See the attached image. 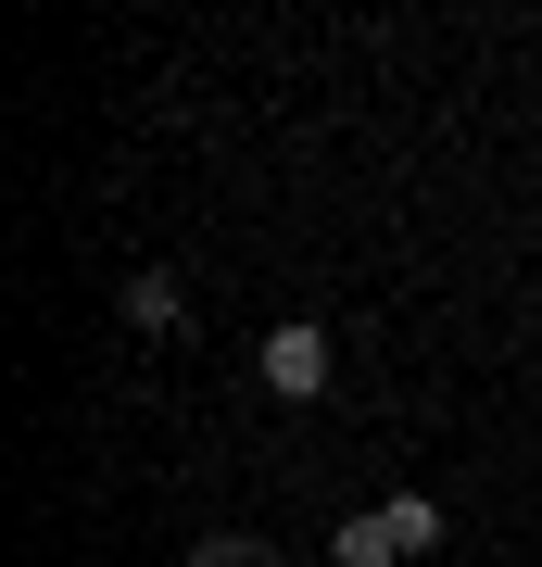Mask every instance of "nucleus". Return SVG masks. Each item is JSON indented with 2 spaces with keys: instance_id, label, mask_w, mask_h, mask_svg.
<instances>
[{
  "instance_id": "obj_1",
  "label": "nucleus",
  "mask_w": 542,
  "mask_h": 567,
  "mask_svg": "<svg viewBox=\"0 0 542 567\" xmlns=\"http://www.w3.org/2000/svg\"><path fill=\"white\" fill-rule=\"evenodd\" d=\"M253 365H265V391H278V404H328V365H341V353H328V328H316V316H278Z\"/></svg>"
},
{
  "instance_id": "obj_2",
  "label": "nucleus",
  "mask_w": 542,
  "mask_h": 567,
  "mask_svg": "<svg viewBox=\"0 0 542 567\" xmlns=\"http://www.w3.org/2000/svg\"><path fill=\"white\" fill-rule=\"evenodd\" d=\"M126 328H140V341H190V290H177V265H140V278H126Z\"/></svg>"
},
{
  "instance_id": "obj_3",
  "label": "nucleus",
  "mask_w": 542,
  "mask_h": 567,
  "mask_svg": "<svg viewBox=\"0 0 542 567\" xmlns=\"http://www.w3.org/2000/svg\"><path fill=\"white\" fill-rule=\"evenodd\" d=\"M341 567H417L403 555V529H391V505H366V517H341V543H328Z\"/></svg>"
},
{
  "instance_id": "obj_4",
  "label": "nucleus",
  "mask_w": 542,
  "mask_h": 567,
  "mask_svg": "<svg viewBox=\"0 0 542 567\" xmlns=\"http://www.w3.org/2000/svg\"><path fill=\"white\" fill-rule=\"evenodd\" d=\"M391 529H403V555H442V505L429 492H391Z\"/></svg>"
},
{
  "instance_id": "obj_5",
  "label": "nucleus",
  "mask_w": 542,
  "mask_h": 567,
  "mask_svg": "<svg viewBox=\"0 0 542 567\" xmlns=\"http://www.w3.org/2000/svg\"><path fill=\"white\" fill-rule=\"evenodd\" d=\"M190 567H290V555H265V543H241V529H215V543H202Z\"/></svg>"
}]
</instances>
